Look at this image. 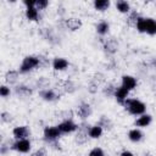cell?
Segmentation results:
<instances>
[{
	"instance_id": "obj_1",
	"label": "cell",
	"mask_w": 156,
	"mask_h": 156,
	"mask_svg": "<svg viewBox=\"0 0 156 156\" xmlns=\"http://www.w3.org/2000/svg\"><path fill=\"white\" fill-rule=\"evenodd\" d=\"M62 135V133L58 130L57 126H46L43 130V139L44 141L55 147V149H60V144H58V139Z\"/></svg>"
},
{
	"instance_id": "obj_2",
	"label": "cell",
	"mask_w": 156,
	"mask_h": 156,
	"mask_svg": "<svg viewBox=\"0 0 156 156\" xmlns=\"http://www.w3.org/2000/svg\"><path fill=\"white\" fill-rule=\"evenodd\" d=\"M122 106L126 108V111H128L133 116H140V115L146 113V105L139 99L128 98Z\"/></svg>"
},
{
	"instance_id": "obj_3",
	"label": "cell",
	"mask_w": 156,
	"mask_h": 156,
	"mask_svg": "<svg viewBox=\"0 0 156 156\" xmlns=\"http://www.w3.org/2000/svg\"><path fill=\"white\" fill-rule=\"evenodd\" d=\"M39 67H40V63H39L38 55H28L22 60V63L20 65L18 72L22 74H26V73H29V72L39 68Z\"/></svg>"
},
{
	"instance_id": "obj_4",
	"label": "cell",
	"mask_w": 156,
	"mask_h": 156,
	"mask_svg": "<svg viewBox=\"0 0 156 156\" xmlns=\"http://www.w3.org/2000/svg\"><path fill=\"white\" fill-rule=\"evenodd\" d=\"M89 128H90V126L85 121H82V123L78 124V130L76 132V135H74L76 144L84 145L88 141V139H89V134H88Z\"/></svg>"
},
{
	"instance_id": "obj_5",
	"label": "cell",
	"mask_w": 156,
	"mask_h": 156,
	"mask_svg": "<svg viewBox=\"0 0 156 156\" xmlns=\"http://www.w3.org/2000/svg\"><path fill=\"white\" fill-rule=\"evenodd\" d=\"M62 93L58 91V88H48L44 90H39V96L40 99H43L44 101L48 102H54L56 100H58L61 98Z\"/></svg>"
},
{
	"instance_id": "obj_6",
	"label": "cell",
	"mask_w": 156,
	"mask_h": 156,
	"mask_svg": "<svg viewBox=\"0 0 156 156\" xmlns=\"http://www.w3.org/2000/svg\"><path fill=\"white\" fill-rule=\"evenodd\" d=\"M30 149H32V143L29 139H18L11 144V150H15L21 154H27L30 151Z\"/></svg>"
},
{
	"instance_id": "obj_7",
	"label": "cell",
	"mask_w": 156,
	"mask_h": 156,
	"mask_svg": "<svg viewBox=\"0 0 156 156\" xmlns=\"http://www.w3.org/2000/svg\"><path fill=\"white\" fill-rule=\"evenodd\" d=\"M57 128L62 134H71L78 130V124L73 119H63L57 124Z\"/></svg>"
},
{
	"instance_id": "obj_8",
	"label": "cell",
	"mask_w": 156,
	"mask_h": 156,
	"mask_svg": "<svg viewBox=\"0 0 156 156\" xmlns=\"http://www.w3.org/2000/svg\"><path fill=\"white\" fill-rule=\"evenodd\" d=\"M93 113V108H91V105L89 102H80L76 110V115L77 117H79L82 121H87Z\"/></svg>"
},
{
	"instance_id": "obj_9",
	"label": "cell",
	"mask_w": 156,
	"mask_h": 156,
	"mask_svg": "<svg viewBox=\"0 0 156 156\" xmlns=\"http://www.w3.org/2000/svg\"><path fill=\"white\" fill-rule=\"evenodd\" d=\"M61 24H62V27H63L65 29H68V30H71V32H76V30H78V29H80L82 26H83L82 20L76 18V17L66 18V20H63V21L61 22Z\"/></svg>"
},
{
	"instance_id": "obj_10",
	"label": "cell",
	"mask_w": 156,
	"mask_h": 156,
	"mask_svg": "<svg viewBox=\"0 0 156 156\" xmlns=\"http://www.w3.org/2000/svg\"><path fill=\"white\" fill-rule=\"evenodd\" d=\"M102 48H104V51L108 55H113L118 51V41L115 39V38H108V39H105L102 41Z\"/></svg>"
},
{
	"instance_id": "obj_11",
	"label": "cell",
	"mask_w": 156,
	"mask_h": 156,
	"mask_svg": "<svg viewBox=\"0 0 156 156\" xmlns=\"http://www.w3.org/2000/svg\"><path fill=\"white\" fill-rule=\"evenodd\" d=\"M29 135H30V129L27 126H17L12 129V136L15 138V140L28 139Z\"/></svg>"
},
{
	"instance_id": "obj_12",
	"label": "cell",
	"mask_w": 156,
	"mask_h": 156,
	"mask_svg": "<svg viewBox=\"0 0 156 156\" xmlns=\"http://www.w3.org/2000/svg\"><path fill=\"white\" fill-rule=\"evenodd\" d=\"M136 84H138V82H136L135 77L129 76V74H124V76H122L121 85H122L123 88H126L127 90H129V91L134 90V89L136 88Z\"/></svg>"
},
{
	"instance_id": "obj_13",
	"label": "cell",
	"mask_w": 156,
	"mask_h": 156,
	"mask_svg": "<svg viewBox=\"0 0 156 156\" xmlns=\"http://www.w3.org/2000/svg\"><path fill=\"white\" fill-rule=\"evenodd\" d=\"M129 93H130L129 90H127V89H126V88H123L122 85H118V87L116 88V90H115L113 98L116 99V101H117L118 104L123 105V104H124V101L128 99Z\"/></svg>"
},
{
	"instance_id": "obj_14",
	"label": "cell",
	"mask_w": 156,
	"mask_h": 156,
	"mask_svg": "<svg viewBox=\"0 0 156 156\" xmlns=\"http://www.w3.org/2000/svg\"><path fill=\"white\" fill-rule=\"evenodd\" d=\"M51 66H52V68L55 71L61 72V71H65V69H67L69 67V62L65 57H55L52 60V62H51Z\"/></svg>"
},
{
	"instance_id": "obj_15",
	"label": "cell",
	"mask_w": 156,
	"mask_h": 156,
	"mask_svg": "<svg viewBox=\"0 0 156 156\" xmlns=\"http://www.w3.org/2000/svg\"><path fill=\"white\" fill-rule=\"evenodd\" d=\"M40 35L45 40H48V41H50L52 44H57L58 43V38H57V35H56V33H55V30L52 28H41Z\"/></svg>"
},
{
	"instance_id": "obj_16",
	"label": "cell",
	"mask_w": 156,
	"mask_h": 156,
	"mask_svg": "<svg viewBox=\"0 0 156 156\" xmlns=\"http://www.w3.org/2000/svg\"><path fill=\"white\" fill-rule=\"evenodd\" d=\"M151 122H152V116L149 115V113H144V115L138 116V118L135 119L134 124L136 127H139V128H146V127H149L151 124Z\"/></svg>"
},
{
	"instance_id": "obj_17",
	"label": "cell",
	"mask_w": 156,
	"mask_h": 156,
	"mask_svg": "<svg viewBox=\"0 0 156 156\" xmlns=\"http://www.w3.org/2000/svg\"><path fill=\"white\" fill-rule=\"evenodd\" d=\"M13 91H15V94H16L17 96H21V98H26V96H29V95H32V93H33V89H32L30 87L26 85V84H17V85L15 87Z\"/></svg>"
},
{
	"instance_id": "obj_18",
	"label": "cell",
	"mask_w": 156,
	"mask_h": 156,
	"mask_svg": "<svg viewBox=\"0 0 156 156\" xmlns=\"http://www.w3.org/2000/svg\"><path fill=\"white\" fill-rule=\"evenodd\" d=\"M58 89L62 90V93L72 94L77 90V85L72 79H65V80H61V87Z\"/></svg>"
},
{
	"instance_id": "obj_19",
	"label": "cell",
	"mask_w": 156,
	"mask_h": 156,
	"mask_svg": "<svg viewBox=\"0 0 156 156\" xmlns=\"http://www.w3.org/2000/svg\"><path fill=\"white\" fill-rule=\"evenodd\" d=\"M24 16H26V18H27L28 21L37 22V21L40 20V11L37 10L35 6H34V7H28V9H26V11H24Z\"/></svg>"
},
{
	"instance_id": "obj_20",
	"label": "cell",
	"mask_w": 156,
	"mask_h": 156,
	"mask_svg": "<svg viewBox=\"0 0 156 156\" xmlns=\"http://www.w3.org/2000/svg\"><path fill=\"white\" fill-rule=\"evenodd\" d=\"M143 138H144V134L139 128H133L128 132V139L132 143H139L143 140Z\"/></svg>"
},
{
	"instance_id": "obj_21",
	"label": "cell",
	"mask_w": 156,
	"mask_h": 156,
	"mask_svg": "<svg viewBox=\"0 0 156 156\" xmlns=\"http://www.w3.org/2000/svg\"><path fill=\"white\" fill-rule=\"evenodd\" d=\"M5 82L7 84H16L18 82V78H20V72L18 71H15V69H10L5 73Z\"/></svg>"
},
{
	"instance_id": "obj_22",
	"label": "cell",
	"mask_w": 156,
	"mask_h": 156,
	"mask_svg": "<svg viewBox=\"0 0 156 156\" xmlns=\"http://www.w3.org/2000/svg\"><path fill=\"white\" fill-rule=\"evenodd\" d=\"M116 10L119 12V13H126L128 15L132 10H130V4L126 0H117L116 1Z\"/></svg>"
},
{
	"instance_id": "obj_23",
	"label": "cell",
	"mask_w": 156,
	"mask_h": 156,
	"mask_svg": "<svg viewBox=\"0 0 156 156\" xmlns=\"http://www.w3.org/2000/svg\"><path fill=\"white\" fill-rule=\"evenodd\" d=\"M88 134H89V138H90V139H99V138L102 136L104 129H102L99 124H94V126H90Z\"/></svg>"
},
{
	"instance_id": "obj_24",
	"label": "cell",
	"mask_w": 156,
	"mask_h": 156,
	"mask_svg": "<svg viewBox=\"0 0 156 156\" xmlns=\"http://www.w3.org/2000/svg\"><path fill=\"white\" fill-rule=\"evenodd\" d=\"M95 30H96V33L99 34V35H101V37H104V35H106L108 32H110V23L107 22V21H100L98 24H96V27H95Z\"/></svg>"
},
{
	"instance_id": "obj_25",
	"label": "cell",
	"mask_w": 156,
	"mask_h": 156,
	"mask_svg": "<svg viewBox=\"0 0 156 156\" xmlns=\"http://www.w3.org/2000/svg\"><path fill=\"white\" fill-rule=\"evenodd\" d=\"M93 6L96 11L104 12V11L108 10V7L111 6V2H110V0H95L93 2Z\"/></svg>"
},
{
	"instance_id": "obj_26",
	"label": "cell",
	"mask_w": 156,
	"mask_h": 156,
	"mask_svg": "<svg viewBox=\"0 0 156 156\" xmlns=\"http://www.w3.org/2000/svg\"><path fill=\"white\" fill-rule=\"evenodd\" d=\"M96 124H99L104 130H110V129H112V127H113L112 121H111L107 116H101V117L99 118V121H98Z\"/></svg>"
},
{
	"instance_id": "obj_27",
	"label": "cell",
	"mask_w": 156,
	"mask_h": 156,
	"mask_svg": "<svg viewBox=\"0 0 156 156\" xmlns=\"http://www.w3.org/2000/svg\"><path fill=\"white\" fill-rule=\"evenodd\" d=\"M146 34L156 35V20L146 17Z\"/></svg>"
},
{
	"instance_id": "obj_28",
	"label": "cell",
	"mask_w": 156,
	"mask_h": 156,
	"mask_svg": "<svg viewBox=\"0 0 156 156\" xmlns=\"http://www.w3.org/2000/svg\"><path fill=\"white\" fill-rule=\"evenodd\" d=\"M140 17H141V16H140V13H139L138 11L133 10V11H130V12L128 13L127 23H128L129 26H134V27H135V23H136V21H138Z\"/></svg>"
},
{
	"instance_id": "obj_29",
	"label": "cell",
	"mask_w": 156,
	"mask_h": 156,
	"mask_svg": "<svg viewBox=\"0 0 156 156\" xmlns=\"http://www.w3.org/2000/svg\"><path fill=\"white\" fill-rule=\"evenodd\" d=\"M50 87V80L46 78V77H40L37 79L35 82V88H38L39 90H44V89H48Z\"/></svg>"
},
{
	"instance_id": "obj_30",
	"label": "cell",
	"mask_w": 156,
	"mask_h": 156,
	"mask_svg": "<svg viewBox=\"0 0 156 156\" xmlns=\"http://www.w3.org/2000/svg\"><path fill=\"white\" fill-rule=\"evenodd\" d=\"M116 88H117V85H115L113 83H106L102 88V93L105 96H113Z\"/></svg>"
},
{
	"instance_id": "obj_31",
	"label": "cell",
	"mask_w": 156,
	"mask_h": 156,
	"mask_svg": "<svg viewBox=\"0 0 156 156\" xmlns=\"http://www.w3.org/2000/svg\"><path fill=\"white\" fill-rule=\"evenodd\" d=\"M135 29L139 33H146V17H140L135 23Z\"/></svg>"
},
{
	"instance_id": "obj_32",
	"label": "cell",
	"mask_w": 156,
	"mask_h": 156,
	"mask_svg": "<svg viewBox=\"0 0 156 156\" xmlns=\"http://www.w3.org/2000/svg\"><path fill=\"white\" fill-rule=\"evenodd\" d=\"M88 156H106V155H105V151L100 146H95L89 151Z\"/></svg>"
},
{
	"instance_id": "obj_33",
	"label": "cell",
	"mask_w": 156,
	"mask_h": 156,
	"mask_svg": "<svg viewBox=\"0 0 156 156\" xmlns=\"http://www.w3.org/2000/svg\"><path fill=\"white\" fill-rule=\"evenodd\" d=\"M48 6H49L48 0H35V9L37 10L41 11V10H45Z\"/></svg>"
},
{
	"instance_id": "obj_34",
	"label": "cell",
	"mask_w": 156,
	"mask_h": 156,
	"mask_svg": "<svg viewBox=\"0 0 156 156\" xmlns=\"http://www.w3.org/2000/svg\"><path fill=\"white\" fill-rule=\"evenodd\" d=\"M10 95H11V89H10V87L2 84V85L0 87V96L5 99V98H7V96H10Z\"/></svg>"
},
{
	"instance_id": "obj_35",
	"label": "cell",
	"mask_w": 156,
	"mask_h": 156,
	"mask_svg": "<svg viewBox=\"0 0 156 156\" xmlns=\"http://www.w3.org/2000/svg\"><path fill=\"white\" fill-rule=\"evenodd\" d=\"M0 119L2 123H10L12 121V116L10 112H6V111H2L1 112V116H0Z\"/></svg>"
},
{
	"instance_id": "obj_36",
	"label": "cell",
	"mask_w": 156,
	"mask_h": 156,
	"mask_svg": "<svg viewBox=\"0 0 156 156\" xmlns=\"http://www.w3.org/2000/svg\"><path fill=\"white\" fill-rule=\"evenodd\" d=\"M30 156H48L46 147H39V149H37L35 151H33L30 154Z\"/></svg>"
},
{
	"instance_id": "obj_37",
	"label": "cell",
	"mask_w": 156,
	"mask_h": 156,
	"mask_svg": "<svg viewBox=\"0 0 156 156\" xmlns=\"http://www.w3.org/2000/svg\"><path fill=\"white\" fill-rule=\"evenodd\" d=\"M39 57V63H40V67H48L50 65V61L49 58L45 56V55H38Z\"/></svg>"
},
{
	"instance_id": "obj_38",
	"label": "cell",
	"mask_w": 156,
	"mask_h": 156,
	"mask_svg": "<svg viewBox=\"0 0 156 156\" xmlns=\"http://www.w3.org/2000/svg\"><path fill=\"white\" fill-rule=\"evenodd\" d=\"M23 5L26 6V9L34 7L35 6V0H23Z\"/></svg>"
},
{
	"instance_id": "obj_39",
	"label": "cell",
	"mask_w": 156,
	"mask_h": 156,
	"mask_svg": "<svg viewBox=\"0 0 156 156\" xmlns=\"http://www.w3.org/2000/svg\"><path fill=\"white\" fill-rule=\"evenodd\" d=\"M10 149H11V146H6L5 143H2L1 146H0V152H1V155H5V154L7 152V150H10Z\"/></svg>"
},
{
	"instance_id": "obj_40",
	"label": "cell",
	"mask_w": 156,
	"mask_h": 156,
	"mask_svg": "<svg viewBox=\"0 0 156 156\" xmlns=\"http://www.w3.org/2000/svg\"><path fill=\"white\" fill-rule=\"evenodd\" d=\"M119 156H135L132 151H129V150H123L121 154H119Z\"/></svg>"
},
{
	"instance_id": "obj_41",
	"label": "cell",
	"mask_w": 156,
	"mask_h": 156,
	"mask_svg": "<svg viewBox=\"0 0 156 156\" xmlns=\"http://www.w3.org/2000/svg\"><path fill=\"white\" fill-rule=\"evenodd\" d=\"M144 156H152L151 154H144Z\"/></svg>"
}]
</instances>
